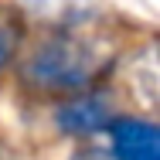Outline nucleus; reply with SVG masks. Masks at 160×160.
<instances>
[{
    "instance_id": "nucleus-2",
    "label": "nucleus",
    "mask_w": 160,
    "mask_h": 160,
    "mask_svg": "<svg viewBox=\"0 0 160 160\" xmlns=\"http://www.w3.org/2000/svg\"><path fill=\"white\" fill-rule=\"evenodd\" d=\"M116 116L112 99L102 92H72V99H65L62 106L55 109V126L62 129L65 136H96L106 133L109 119Z\"/></svg>"
},
{
    "instance_id": "nucleus-5",
    "label": "nucleus",
    "mask_w": 160,
    "mask_h": 160,
    "mask_svg": "<svg viewBox=\"0 0 160 160\" xmlns=\"http://www.w3.org/2000/svg\"><path fill=\"white\" fill-rule=\"evenodd\" d=\"M72 160H112V157H109L102 147H82V150H78Z\"/></svg>"
},
{
    "instance_id": "nucleus-4",
    "label": "nucleus",
    "mask_w": 160,
    "mask_h": 160,
    "mask_svg": "<svg viewBox=\"0 0 160 160\" xmlns=\"http://www.w3.org/2000/svg\"><path fill=\"white\" fill-rule=\"evenodd\" d=\"M21 38H24V28H21L17 14L7 10V7H0V72L14 62V55L21 48Z\"/></svg>"
},
{
    "instance_id": "nucleus-1",
    "label": "nucleus",
    "mask_w": 160,
    "mask_h": 160,
    "mask_svg": "<svg viewBox=\"0 0 160 160\" xmlns=\"http://www.w3.org/2000/svg\"><path fill=\"white\" fill-rule=\"evenodd\" d=\"M96 55L72 34L44 38L21 68V78L34 92H82L96 82Z\"/></svg>"
},
{
    "instance_id": "nucleus-3",
    "label": "nucleus",
    "mask_w": 160,
    "mask_h": 160,
    "mask_svg": "<svg viewBox=\"0 0 160 160\" xmlns=\"http://www.w3.org/2000/svg\"><path fill=\"white\" fill-rule=\"evenodd\" d=\"M109 157L112 160H160V129L140 116L109 119Z\"/></svg>"
}]
</instances>
